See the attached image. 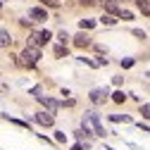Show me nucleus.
I'll return each mask as SVG.
<instances>
[{"mask_svg": "<svg viewBox=\"0 0 150 150\" xmlns=\"http://www.w3.org/2000/svg\"><path fill=\"white\" fill-rule=\"evenodd\" d=\"M83 129H86V131H93L96 136H105V129H103L100 117L96 115V112H86V117H83Z\"/></svg>", "mask_w": 150, "mask_h": 150, "instance_id": "obj_1", "label": "nucleus"}, {"mask_svg": "<svg viewBox=\"0 0 150 150\" xmlns=\"http://www.w3.org/2000/svg\"><path fill=\"white\" fill-rule=\"evenodd\" d=\"M38 57H41V52H38V48H33V45H29L22 55H19V64L22 67H36V62H38Z\"/></svg>", "mask_w": 150, "mask_h": 150, "instance_id": "obj_2", "label": "nucleus"}, {"mask_svg": "<svg viewBox=\"0 0 150 150\" xmlns=\"http://www.w3.org/2000/svg\"><path fill=\"white\" fill-rule=\"evenodd\" d=\"M48 41H50V33H48V31H38V33L31 36V43H33V45H45Z\"/></svg>", "mask_w": 150, "mask_h": 150, "instance_id": "obj_3", "label": "nucleus"}, {"mask_svg": "<svg viewBox=\"0 0 150 150\" xmlns=\"http://www.w3.org/2000/svg\"><path fill=\"white\" fill-rule=\"evenodd\" d=\"M29 17H33L36 22H45V19H48V12L41 10V7H31V10H29Z\"/></svg>", "mask_w": 150, "mask_h": 150, "instance_id": "obj_4", "label": "nucleus"}, {"mask_svg": "<svg viewBox=\"0 0 150 150\" xmlns=\"http://www.w3.org/2000/svg\"><path fill=\"white\" fill-rule=\"evenodd\" d=\"M105 98H107V91L105 88H96L91 93V100L96 103V105H100V103H105Z\"/></svg>", "mask_w": 150, "mask_h": 150, "instance_id": "obj_5", "label": "nucleus"}, {"mask_svg": "<svg viewBox=\"0 0 150 150\" xmlns=\"http://www.w3.org/2000/svg\"><path fill=\"white\" fill-rule=\"evenodd\" d=\"M36 122L38 124H43V126H52V115H48V112H38V115H36Z\"/></svg>", "mask_w": 150, "mask_h": 150, "instance_id": "obj_6", "label": "nucleus"}, {"mask_svg": "<svg viewBox=\"0 0 150 150\" xmlns=\"http://www.w3.org/2000/svg\"><path fill=\"white\" fill-rule=\"evenodd\" d=\"M74 45H76V48H88L91 45V38H88L86 33H79V36H74Z\"/></svg>", "mask_w": 150, "mask_h": 150, "instance_id": "obj_7", "label": "nucleus"}, {"mask_svg": "<svg viewBox=\"0 0 150 150\" xmlns=\"http://www.w3.org/2000/svg\"><path fill=\"white\" fill-rule=\"evenodd\" d=\"M38 103H43L50 112H55V110H57L60 105H57V100H52V98H45V96H38Z\"/></svg>", "mask_w": 150, "mask_h": 150, "instance_id": "obj_8", "label": "nucleus"}, {"mask_svg": "<svg viewBox=\"0 0 150 150\" xmlns=\"http://www.w3.org/2000/svg\"><path fill=\"white\" fill-rule=\"evenodd\" d=\"M136 5H138V10H141L143 14L150 12V3H148V0H136Z\"/></svg>", "mask_w": 150, "mask_h": 150, "instance_id": "obj_9", "label": "nucleus"}, {"mask_svg": "<svg viewBox=\"0 0 150 150\" xmlns=\"http://www.w3.org/2000/svg\"><path fill=\"white\" fill-rule=\"evenodd\" d=\"M100 22H103V24H107V26H112L117 19H115V14H103V19H100Z\"/></svg>", "mask_w": 150, "mask_h": 150, "instance_id": "obj_10", "label": "nucleus"}, {"mask_svg": "<svg viewBox=\"0 0 150 150\" xmlns=\"http://www.w3.org/2000/svg\"><path fill=\"white\" fill-rule=\"evenodd\" d=\"M10 41H12V38H10V33H7V31L0 33V43H3V48H7V45H10Z\"/></svg>", "mask_w": 150, "mask_h": 150, "instance_id": "obj_11", "label": "nucleus"}, {"mask_svg": "<svg viewBox=\"0 0 150 150\" xmlns=\"http://www.w3.org/2000/svg\"><path fill=\"white\" fill-rule=\"evenodd\" d=\"M79 26H81V29H93V26H96V22H93V19H81Z\"/></svg>", "mask_w": 150, "mask_h": 150, "instance_id": "obj_12", "label": "nucleus"}, {"mask_svg": "<svg viewBox=\"0 0 150 150\" xmlns=\"http://www.w3.org/2000/svg\"><path fill=\"white\" fill-rule=\"evenodd\" d=\"M124 91H117V93H112V100H115V103H124Z\"/></svg>", "mask_w": 150, "mask_h": 150, "instance_id": "obj_13", "label": "nucleus"}, {"mask_svg": "<svg viewBox=\"0 0 150 150\" xmlns=\"http://www.w3.org/2000/svg\"><path fill=\"white\" fill-rule=\"evenodd\" d=\"M55 55H57V57H64V55H67V48H64V45H55Z\"/></svg>", "mask_w": 150, "mask_h": 150, "instance_id": "obj_14", "label": "nucleus"}, {"mask_svg": "<svg viewBox=\"0 0 150 150\" xmlns=\"http://www.w3.org/2000/svg\"><path fill=\"white\" fill-rule=\"evenodd\" d=\"M112 122H129V115H112Z\"/></svg>", "mask_w": 150, "mask_h": 150, "instance_id": "obj_15", "label": "nucleus"}, {"mask_svg": "<svg viewBox=\"0 0 150 150\" xmlns=\"http://www.w3.org/2000/svg\"><path fill=\"white\" fill-rule=\"evenodd\" d=\"M141 115L145 119H150V105H141Z\"/></svg>", "mask_w": 150, "mask_h": 150, "instance_id": "obj_16", "label": "nucleus"}, {"mask_svg": "<svg viewBox=\"0 0 150 150\" xmlns=\"http://www.w3.org/2000/svg\"><path fill=\"white\" fill-rule=\"evenodd\" d=\"M119 17H122L124 22H129V19H134V14H131L129 10H122V14H119Z\"/></svg>", "mask_w": 150, "mask_h": 150, "instance_id": "obj_17", "label": "nucleus"}, {"mask_svg": "<svg viewBox=\"0 0 150 150\" xmlns=\"http://www.w3.org/2000/svg\"><path fill=\"white\" fill-rule=\"evenodd\" d=\"M122 67H124V69H129V67H134V60H131V57H126V60H122Z\"/></svg>", "mask_w": 150, "mask_h": 150, "instance_id": "obj_18", "label": "nucleus"}, {"mask_svg": "<svg viewBox=\"0 0 150 150\" xmlns=\"http://www.w3.org/2000/svg\"><path fill=\"white\" fill-rule=\"evenodd\" d=\"M55 138H57V141H60V143H64V141H67V136H64V134H62V131H57V134H55Z\"/></svg>", "mask_w": 150, "mask_h": 150, "instance_id": "obj_19", "label": "nucleus"}, {"mask_svg": "<svg viewBox=\"0 0 150 150\" xmlns=\"http://www.w3.org/2000/svg\"><path fill=\"white\" fill-rule=\"evenodd\" d=\"M71 150H83V145H81V143H76V145H71Z\"/></svg>", "mask_w": 150, "mask_h": 150, "instance_id": "obj_20", "label": "nucleus"}, {"mask_svg": "<svg viewBox=\"0 0 150 150\" xmlns=\"http://www.w3.org/2000/svg\"><path fill=\"white\" fill-rule=\"evenodd\" d=\"M41 3H45V5H48V3H50V5H55V3H57V0H41Z\"/></svg>", "mask_w": 150, "mask_h": 150, "instance_id": "obj_21", "label": "nucleus"}]
</instances>
